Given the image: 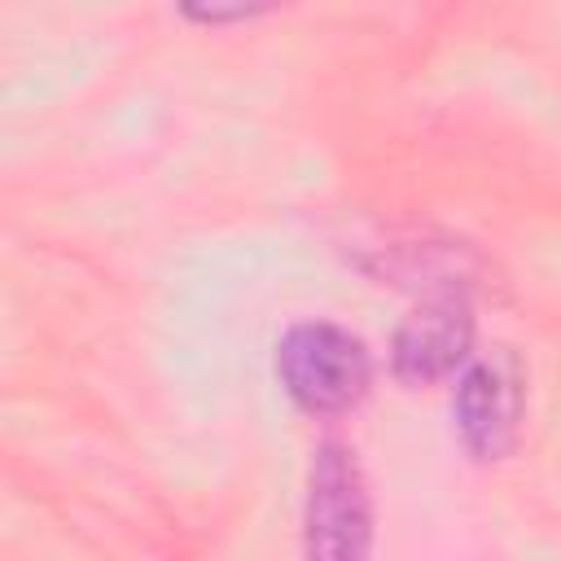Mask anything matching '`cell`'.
I'll return each mask as SVG.
<instances>
[{
  "label": "cell",
  "instance_id": "obj_4",
  "mask_svg": "<svg viewBox=\"0 0 561 561\" xmlns=\"http://www.w3.org/2000/svg\"><path fill=\"white\" fill-rule=\"evenodd\" d=\"M473 359V311L460 294L421 302L390 342V368L408 386H434L456 377Z\"/></svg>",
  "mask_w": 561,
  "mask_h": 561
},
{
  "label": "cell",
  "instance_id": "obj_5",
  "mask_svg": "<svg viewBox=\"0 0 561 561\" xmlns=\"http://www.w3.org/2000/svg\"><path fill=\"white\" fill-rule=\"evenodd\" d=\"M263 9L259 4H188L184 9V18H193V22H245V18H259Z\"/></svg>",
  "mask_w": 561,
  "mask_h": 561
},
{
  "label": "cell",
  "instance_id": "obj_3",
  "mask_svg": "<svg viewBox=\"0 0 561 561\" xmlns=\"http://www.w3.org/2000/svg\"><path fill=\"white\" fill-rule=\"evenodd\" d=\"M451 416L460 430V443L478 460H500L517 447L522 421H526V368L508 346L473 355L456 373Z\"/></svg>",
  "mask_w": 561,
  "mask_h": 561
},
{
  "label": "cell",
  "instance_id": "obj_2",
  "mask_svg": "<svg viewBox=\"0 0 561 561\" xmlns=\"http://www.w3.org/2000/svg\"><path fill=\"white\" fill-rule=\"evenodd\" d=\"M307 561H368L373 557V500L364 469L346 443H320L307 469L302 504Z\"/></svg>",
  "mask_w": 561,
  "mask_h": 561
},
{
  "label": "cell",
  "instance_id": "obj_1",
  "mask_svg": "<svg viewBox=\"0 0 561 561\" xmlns=\"http://www.w3.org/2000/svg\"><path fill=\"white\" fill-rule=\"evenodd\" d=\"M276 377L307 416H342L368 394L373 355L351 329L302 320L276 342Z\"/></svg>",
  "mask_w": 561,
  "mask_h": 561
}]
</instances>
